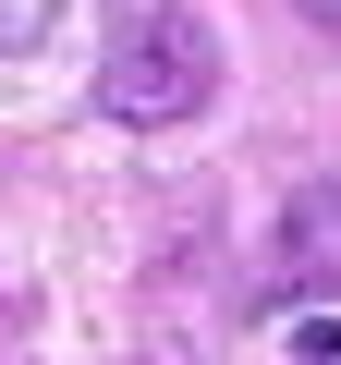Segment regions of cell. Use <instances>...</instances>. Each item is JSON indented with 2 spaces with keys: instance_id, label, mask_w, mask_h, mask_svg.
I'll list each match as a JSON object with an SVG mask.
<instances>
[{
  "instance_id": "2",
  "label": "cell",
  "mask_w": 341,
  "mask_h": 365,
  "mask_svg": "<svg viewBox=\"0 0 341 365\" xmlns=\"http://www.w3.org/2000/svg\"><path fill=\"white\" fill-rule=\"evenodd\" d=\"M292 13H305V25H341V0H292Z\"/></svg>"
},
{
  "instance_id": "1",
  "label": "cell",
  "mask_w": 341,
  "mask_h": 365,
  "mask_svg": "<svg viewBox=\"0 0 341 365\" xmlns=\"http://www.w3.org/2000/svg\"><path fill=\"white\" fill-rule=\"evenodd\" d=\"M208 98H220V37L183 0H134L110 25V61H98V110L110 122H195Z\"/></svg>"
}]
</instances>
